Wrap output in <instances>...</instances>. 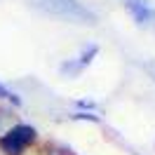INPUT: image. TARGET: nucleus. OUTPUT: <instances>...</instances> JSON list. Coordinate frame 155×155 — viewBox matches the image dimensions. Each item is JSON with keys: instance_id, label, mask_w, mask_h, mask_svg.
Returning a JSON list of instances; mask_svg holds the SVG:
<instances>
[{"instance_id": "1", "label": "nucleus", "mask_w": 155, "mask_h": 155, "mask_svg": "<svg viewBox=\"0 0 155 155\" xmlns=\"http://www.w3.org/2000/svg\"><path fill=\"white\" fill-rule=\"evenodd\" d=\"M28 2L33 10L52 14V17H61V19L78 21V24H89V26L97 24V14L78 0H28Z\"/></svg>"}, {"instance_id": "2", "label": "nucleus", "mask_w": 155, "mask_h": 155, "mask_svg": "<svg viewBox=\"0 0 155 155\" xmlns=\"http://www.w3.org/2000/svg\"><path fill=\"white\" fill-rule=\"evenodd\" d=\"M35 141V129L31 125H12L0 134V150L5 155H24V150Z\"/></svg>"}, {"instance_id": "3", "label": "nucleus", "mask_w": 155, "mask_h": 155, "mask_svg": "<svg viewBox=\"0 0 155 155\" xmlns=\"http://www.w3.org/2000/svg\"><path fill=\"white\" fill-rule=\"evenodd\" d=\"M122 2L139 26H150L155 21V10L148 5V0H122Z\"/></svg>"}, {"instance_id": "4", "label": "nucleus", "mask_w": 155, "mask_h": 155, "mask_svg": "<svg viewBox=\"0 0 155 155\" xmlns=\"http://www.w3.org/2000/svg\"><path fill=\"white\" fill-rule=\"evenodd\" d=\"M97 54H99V47H97V45H89V47H87V49H82V54L75 59V61H78V66H80V68L89 66V64L94 61V57H97Z\"/></svg>"}, {"instance_id": "5", "label": "nucleus", "mask_w": 155, "mask_h": 155, "mask_svg": "<svg viewBox=\"0 0 155 155\" xmlns=\"http://www.w3.org/2000/svg\"><path fill=\"white\" fill-rule=\"evenodd\" d=\"M59 71H61V75H78L82 68L78 66V61L75 59H71V61H64L61 66H59Z\"/></svg>"}, {"instance_id": "6", "label": "nucleus", "mask_w": 155, "mask_h": 155, "mask_svg": "<svg viewBox=\"0 0 155 155\" xmlns=\"http://www.w3.org/2000/svg\"><path fill=\"white\" fill-rule=\"evenodd\" d=\"M0 99H7V101H12L14 106H21V99L17 97V94H12V92L5 87V85H0Z\"/></svg>"}, {"instance_id": "7", "label": "nucleus", "mask_w": 155, "mask_h": 155, "mask_svg": "<svg viewBox=\"0 0 155 155\" xmlns=\"http://www.w3.org/2000/svg\"><path fill=\"white\" fill-rule=\"evenodd\" d=\"M73 120H89V122H99V115H94V113H82V110H78V113H73Z\"/></svg>"}, {"instance_id": "8", "label": "nucleus", "mask_w": 155, "mask_h": 155, "mask_svg": "<svg viewBox=\"0 0 155 155\" xmlns=\"http://www.w3.org/2000/svg\"><path fill=\"white\" fill-rule=\"evenodd\" d=\"M75 106L80 108V110H82V113H92V110H94V108H97V104H92V101H85V99H80V101H75Z\"/></svg>"}, {"instance_id": "9", "label": "nucleus", "mask_w": 155, "mask_h": 155, "mask_svg": "<svg viewBox=\"0 0 155 155\" xmlns=\"http://www.w3.org/2000/svg\"><path fill=\"white\" fill-rule=\"evenodd\" d=\"M143 71L148 73V78H150V80L155 82V59H150V61H146V64H143Z\"/></svg>"}, {"instance_id": "10", "label": "nucleus", "mask_w": 155, "mask_h": 155, "mask_svg": "<svg viewBox=\"0 0 155 155\" xmlns=\"http://www.w3.org/2000/svg\"><path fill=\"white\" fill-rule=\"evenodd\" d=\"M7 120H10V113L0 108V134H5V125H7Z\"/></svg>"}]
</instances>
